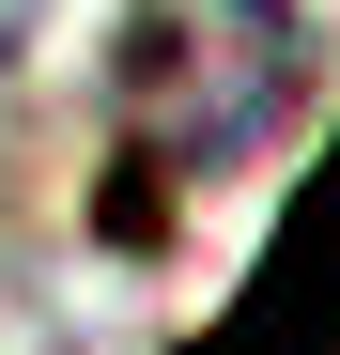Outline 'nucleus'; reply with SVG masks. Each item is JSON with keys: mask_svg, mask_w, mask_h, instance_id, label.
<instances>
[{"mask_svg": "<svg viewBox=\"0 0 340 355\" xmlns=\"http://www.w3.org/2000/svg\"><path fill=\"white\" fill-rule=\"evenodd\" d=\"M139 139H124V201H108V232H139V186L170 170V201L201 186V170H232L278 139V108L309 93V16L294 0H186V16L139 31Z\"/></svg>", "mask_w": 340, "mask_h": 355, "instance_id": "nucleus-1", "label": "nucleus"}, {"mask_svg": "<svg viewBox=\"0 0 340 355\" xmlns=\"http://www.w3.org/2000/svg\"><path fill=\"white\" fill-rule=\"evenodd\" d=\"M186 355H340V139H325V170L294 186V216H278V248L248 263L232 324H201Z\"/></svg>", "mask_w": 340, "mask_h": 355, "instance_id": "nucleus-2", "label": "nucleus"}]
</instances>
